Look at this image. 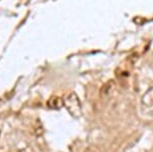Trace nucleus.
<instances>
[{"instance_id":"1","label":"nucleus","mask_w":153,"mask_h":152,"mask_svg":"<svg viewBox=\"0 0 153 152\" xmlns=\"http://www.w3.org/2000/svg\"><path fill=\"white\" fill-rule=\"evenodd\" d=\"M63 104L68 110V112L74 116H80L82 113V106L78 96L75 93H71L63 100Z\"/></svg>"},{"instance_id":"2","label":"nucleus","mask_w":153,"mask_h":152,"mask_svg":"<svg viewBox=\"0 0 153 152\" xmlns=\"http://www.w3.org/2000/svg\"><path fill=\"white\" fill-rule=\"evenodd\" d=\"M141 107L143 112L148 114L153 113V87L150 88L141 98Z\"/></svg>"},{"instance_id":"3","label":"nucleus","mask_w":153,"mask_h":152,"mask_svg":"<svg viewBox=\"0 0 153 152\" xmlns=\"http://www.w3.org/2000/svg\"><path fill=\"white\" fill-rule=\"evenodd\" d=\"M47 105H48V107H50V108H52V109H59L65 104H63V100L61 99L60 97L53 96L48 100Z\"/></svg>"}]
</instances>
